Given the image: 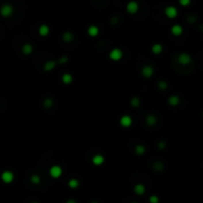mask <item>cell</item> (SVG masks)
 I'll list each match as a JSON object with an SVG mask.
<instances>
[{
  "instance_id": "obj_20",
  "label": "cell",
  "mask_w": 203,
  "mask_h": 203,
  "mask_svg": "<svg viewBox=\"0 0 203 203\" xmlns=\"http://www.w3.org/2000/svg\"><path fill=\"white\" fill-rule=\"evenodd\" d=\"M162 51H164V47H162V44L156 43V44H154L153 46H152V53H153L154 55H159L162 53Z\"/></svg>"
},
{
  "instance_id": "obj_15",
  "label": "cell",
  "mask_w": 203,
  "mask_h": 203,
  "mask_svg": "<svg viewBox=\"0 0 203 203\" xmlns=\"http://www.w3.org/2000/svg\"><path fill=\"white\" fill-rule=\"evenodd\" d=\"M50 27H49L47 24H42L41 26L38 29V33L41 37H47L49 34H50Z\"/></svg>"
},
{
  "instance_id": "obj_33",
  "label": "cell",
  "mask_w": 203,
  "mask_h": 203,
  "mask_svg": "<svg viewBox=\"0 0 203 203\" xmlns=\"http://www.w3.org/2000/svg\"><path fill=\"white\" fill-rule=\"evenodd\" d=\"M118 22H119V20H118L117 17H113L112 20H111V23H112V25H117Z\"/></svg>"
},
{
  "instance_id": "obj_22",
  "label": "cell",
  "mask_w": 203,
  "mask_h": 203,
  "mask_svg": "<svg viewBox=\"0 0 203 203\" xmlns=\"http://www.w3.org/2000/svg\"><path fill=\"white\" fill-rule=\"evenodd\" d=\"M153 169L155 171H158V173H160L164 169V164L160 160H157V162H153Z\"/></svg>"
},
{
  "instance_id": "obj_13",
  "label": "cell",
  "mask_w": 203,
  "mask_h": 203,
  "mask_svg": "<svg viewBox=\"0 0 203 203\" xmlns=\"http://www.w3.org/2000/svg\"><path fill=\"white\" fill-rule=\"evenodd\" d=\"M145 122H146V124L148 125L149 127H153L157 124L158 118L157 116L154 114H148L146 116V118H145Z\"/></svg>"
},
{
  "instance_id": "obj_3",
  "label": "cell",
  "mask_w": 203,
  "mask_h": 203,
  "mask_svg": "<svg viewBox=\"0 0 203 203\" xmlns=\"http://www.w3.org/2000/svg\"><path fill=\"white\" fill-rule=\"evenodd\" d=\"M49 175H50L51 177L55 178V179L60 178L62 175V168L60 166H57V164L52 166L50 168V169H49Z\"/></svg>"
},
{
  "instance_id": "obj_32",
  "label": "cell",
  "mask_w": 203,
  "mask_h": 203,
  "mask_svg": "<svg viewBox=\"0 0 203 203\" xmlns=\"http://www.w3.org/2000/svg\"><path fill=\"white\" fill-rule=\"evenodd\" d=\"M178 2L181 6L185 7V6H188L191 3V0H178Z\"/></svg>"
},
{
  "instance_id": "obj_4",
  "label": "cell",
  "mask_w": 203,
  "mask_h": 203,
  "mask_svg": "<svg viewBox=\"0 0 203 203\" xmlns=\"http://www.w3.org/2000/svg\"><path fill=\"white\" fill-rule=\"evenodd\" d=\"M13 12H14V9H13V6L10 5V4H3L1 6V8H0V14L4 18L10 17L13 14Z\"/></svg>"
},
{
  "instance_id": "obj_5",
  "label": "cell",
  "mask_w": 203,
  "mask_h": 203,
  "mask_svg": "<svg viewBox=\"0 0 203 203\" xmlns=\"http://www.w3.org/2000/svg\"><path fill=\"white\" fill-rule=\"evenodd\" d=\"M14 178H15V175L14 173H13V171H8V169L7 171H4L3 173H1V180L6 184L12 183Z\"/></svg>"
},
{
  "instance_id": "obj_16",
  "label": "cell",
  "mask_w": 203,
  "mask_h": 203,
  "mask_svg": "<svg viewBox=\"0 0 203 203\" xmlns=\"http://www.w3.org/2000/svg\"><path fill=\"white\" fill-rule=\"evenodd\" d=\"M133 190H134V192H135V194L144 195L145 193H146V186H145L143 183H137V184H135Z\"/></svg>"
},
{
  "instance_id": "obj_18",
  "label": "cell",
  "mask_w": 203,
  "mask_h": 203,
  "mask_svg": "<svg viewBox=\"0 0 203 203\" xmlns=\"http://www.w3.org/2000/svg\"><path fill=\"white\" fill-rule=\"evenodd\" d=\"M168 104H169L171 106L175 107V106L179 105V103H180V98H179V96H178V95H175V94L171 95V96L168 97Z\"/></svg>"
},
{
  "instance_id": "obj_26",
  "label": "cell",
  "mask_w": 203,
  "mask_h": 203,
  "mask_svg": "<svg viewBox=\"0 0 203 203\" xmlns=\"http://www.w3.org/2000/svg\"><path fill=\"white\" fill-rule=\"evenodd\" d=\"M130 104H131V106L134 107V108H138V107L141 105V99H140L138 96H134L131 98Z\"/></svg>"
},
{
  "instance_id": "obj_11",
  "label": "cell",
  "mask_w": 203,
  "mask_h": 203,
  "mask_svg": "<svg viewBox=\"0 0 203 203\" xmlns=\"http://www.w3.org/2000/svg\"><path fill=\"white\" fill-rule=\"evenodd\" d=\"M58 64V62L57 61H53V60H50V61L46 62L43 66L44 70L46 71V72H50V71H52L53 68L57 66Z\"/></svg>"
},
{
  "instance_id": "obj_21",
  "label": "cell",
  "mask_w": 203,
  "mask_h": 203,
  "mask_svg": "<svg viewBox=\"0 0 203 203\" xmlns=\"http://www.w3.org/2000/svg\"><path fill=\"white\" fill-rule=\"evenodd\" d=\"M61 79H62V83H64V84H66V85H68V84H70L71 82L73 81V76L70 74V73L66 72V73H64V74L62 75Z\"/></svg>"
},
{
  "instance_id": "obj_31",
  "label": "cell",
  "mask_w": 203,
  "mask_h": 203,
  "mask_svg": "<svg viewBox=\"0 0 203 203\" xmlns=\"http://www.w3.org/2000/svg\"><path fill=\"white\" fill-rule=\"evenodd\" d=\"M157 147H158L159 150L162 151V150H164V149L166 148V143L164 141H159L158 142V144H157Z\"/></svg>"
},
{
  "instance_id": "obj_6",
  "label": "cell",
  "mask_w": 203,
  "mask_h": 203,
  "mask_svg": "<svg viewBox=\"0 0 203 203\" xmlns=\"http://www.w3.org/2000/svg\"><path fill=\"white\" fill-rule=\"evenodd\" d=\"M142 75L145 77V78H151L152 76L154 75V72H155V70L154 68L150 64H146L142 68Z\"/></svg>"
},
{
  "instance_id": "obj_2",
  "label": "cell",
  "mask_w": 203,
  "mask_h": 203,
  "mask_svg": "<svg viewBox=\"0 0 203 203\" xmlns=\"http://www.w3.org/2000/svg\"><path fill=\"white\" fill-rule=\"evenodd\" d=\"M177 62L181 66H188L192 62V58L188 53H180L177 57Z\"/></svg>"
},
{
  "instance_id": "obj_24",
  "label": "cell",
  "mask_w": 203,
  "mask_h": 203,
  "mask_svg": "<svg viewBox=\"0 0 203 203\" xmlns=\"http://www.w3.org/2000/svg\"><path fill=\"white\" fill-rule=\"evenodd\" d=\"M68 186L71 189H76L79 186V180L77 178H70L68 182Z\"/></svg>"
},
{
  "instance_id": "obj_34",
  "label": "cell",
  "mask_w": 203,
  "mask_h": 203,
  "mask_svg": "<svg viewBox=\"0 0 203 203\" xmlns=\"http://www.w3.org/2000/svg\"><path fill=\"white\" fill-rule=\"evenodd\" d=\"M66 203H77L74 199H68L66 201Z\"/></svg>"
},
{
  "instance_id": "obj_36",
  "label": "cell",
  "mask_w": 203,
  "mask_h": 203,
  "mask_svg": "<svg viewBox=\"0 0 203 203\" xmlns=\"http://www.w3.org/2000/svg\"><path fill=\"white\" fill-rule=\"evenodd\" d=\"M32 203H39V202H37V201H34V202H32Z\"/></svg>"
},
{
  "instance_id": "obj_35",
  "label": "cell",
  "mask_w": 203,
  "mask_h": 203,
  "mask_svg": "<svg viewBox=\"0 0 203 203\" xmlns=\"http://www.w3.org/2000/svg\"><path fill=\"white\" fill-rule=\"evenodd\" d=\"M90 203H99V202H98L97 200H93V201H91Z\"/></svg>"
},
{
  "instance_id": "obj_1",
  "label": "cell",
  "mask_w": 203,
  "mask_h": 203,
  "mask_svg": "<svg viewBox=\"0 0 203 203\" xmlns=\"http://www.w3.org/2000/svg\"><path fill=\"white\" fill-rule=\"evenodd\" d=\"M108 57H109V59H110L111 61L119 62V61H121V60L123 59L124 53L120 48H114V49H112V50L110 51Z\"/></svg>"
},
{
  "instance_id": "obj_30",
  "label": "cell",
  "mask_w": 203,
  "mask_h": 203,
  "mask_svg": "<svg viewBox=\"0 0 203 203\" xmlns=\"http://www.w3.org/2000/svg\"><path fill=\"white\" fill-rule=\"evenodd\" d=\"M58 64H66V62H68V55H62L59 60H58Z\"/></svg>"
},
{
  "instance_id": "obj_28",
  "label": "cell",
  "mask_w": 203,
  "mask_h": 203,
  "mask_svg": "<svg viewBox=\"0 0 203 203\" xmlns=\"http://www.w3.org/2000/svg\"><path fill=\"white\" fill-rule=\"evenodd\" d=\"M30 181H31V183L37 185V184H40V182H41V177H40V175H32L30 177Z\"/></svg>"
},
{
  "instance_id": "obj_17",
  "label": "cell",
  "mask_w": 203,
  "mask_h": 203,
  "mask_svg": "<svg viewBox=\"0 0 203 203\" xmlns=\"http://www.w3.org/2000/svg\"><path fill=\"white\" fill-rule=\"evenodd\" d=\"M99 32L100 30L96 25H90L87 29V34L92 38L97 37V36L99 35Z\"/></svg>"
},
{
  "instance_id": "obj_14",
  "label": "cell",
  "mask_w": 203,
  "mask_h": 203,
  "mask_svg": "<svg viewBox=\"0 0 203 203\" xmlns=\"http://www.w3.org/2000/svg\"><path fill=\"white\" fill-rule=\"evenodd\" d=\"M22 53H23V55H32V53L34 52V48H33L32 44L30 43H25L22 46V49H21Z\"/></svg>"
},
{
  "instance_id": "obj_27",
  "label": "cell",
  "mask_w": 203,
  "mask_h": 203,
  "mask_svg": "<svg viewBox=\"0 0 203 203\" xmlns=\"http://www.w3.org/2000/svg\"><path fill=\"white\" fill-rule=\"evenodd\" d=\"M157 86H158V88L160 89V90H166L168 87V82L166 81V80H164V79H160L158 81V83H157Z\"/></svg>"
},
{
  "instance_id": "obj_12",
  "label": "cell",
  "mask_w": 203,
  "mask_h": 203,
  "mask_svg": "<svg viewBox=\"0 0 203 203\" xmlns=\"http://www.w3.org/2000/svg\"><path fill=\"white\" fill-rule=\"evenodd\" d=\"M171 33L175 36V37H178V36H180L183 33V28H182V26L179 25V24H175L173 26H171Z\"/></svg>"
},
{
  "instance_id": "obj_8",
  "label": "cell",
  "mask_w": 203,
  "mask_h": 203,
  "mask_svg": "<svg viewBox=\"0 0 203 203\" xmlns=\"http://www.w3.org/2000/svg\"><path fill=\"white\" fill-rule=\"evenodd\" d=\"M120 125H121L123 128H129V127L132 126L133 124V119L130 115H123L121 116L120 118V121H119Z\"/></svg>"
},
{
  "instance_id": "obj_19",
  "label": "cell",
  "mask_w": 203,
  "mask_h": 203,
  "mask_svg": "<svg viewBox=\"0 0 203 203\" xmlns=\"http://www.w3.org/2000/svg\"><path fill=\"white\" fill-rule=\"evenodd\" d=\"M62 39L64 43H71L74 40V35L70 32V31H66L62 36Z\"/></svg>"
},
{
  "instance_id": "obj_10",
  "label": "cell",
  "mask_w": 203,
  "mask_h": 203,
  "mask_svg": "<svg viewBox=\"0 0 203 203\" xmlns=\"http://www.w3.org/2000/svg\"><path fill=\"white\" fill-rule=\"evenodd\" d=\"M91 162H92V164H94L95 166H100L105 162V158H104V156L101 155V154H96V155H94L92 157Z\"/></svg>"
},
{
  "instance_id": "obj_25",
  "label": "cell",
  "mask_w": 203,
  "mask_h": 203,
  "mask_svg": "<svg viewBox=\"0 0 203 203\" xmlns=\"http://www.w3.org/2000/svg\"><path fill=\"white\" fill-rule=\"evenodd\" d=\"M53 104H55V101H53V98H51V97L45 98L44 101H43V106L47 109L52 108V107L53 106Z\"/></svg>"
},
{
  "instance_id": "obj_37",
  "label": "cell",
  "mask_w": 203,
  "mask_h": 203,
  "mask_svg": "<svg viewBox=\"0 0 203 203\" xmlns=\"http://www.w3.org/2000/svg\"><path fill=\"white\" fill-rule=\"evenodd\" d=\"M131 203H138V202H136V201H134V202H131Z\"/></svg>"
},
{
  "instance_id": "obj_9",
  "label": "cell",
  "mask_w": 203,
  "mask_h": 203,
  "mask_svg": "<svg viewBox=\"0 0 203 203\" xmlns=\"http://www.w3.org/2000/svg\"><path fill=\"white\" fill-rule=\"evenodd\" d=\"M126 10L129 14L133 15V14H136V13L139 11V4H138L137 1H130L128 2L126 6Z\"/></svg>"
},
{
  "instance_id": "obj_23",
  "label": "cell",
  "mask_w": 203,
  "mask_h": 203,
  "mask_svg": "<svg viewBox=\"0 0 203 203\" xmlns=\"http://www.w3.org/2000/svg\"><path fill=\"white\" fill-rule=\"evenodd\" d=\"M134 151H135V154H136V155H138V156H143L145 153H146L147 149H146V147H145L144 145L139 144V145H137V146L135 147Z\"/></svg>"
},
{
  "instance_id": "obj_29",
  "label": "cell",
  "mask_w": 203,
  "mask_h": 203,
  "mask_svg": "<svg viewBox=\"0 0 203 203\" xmlns=\"http://www.w3.org/2000/svg\"><path fill=\"white\" fill-rule=\"evenodd\" d=\"M149 202L150 203H160V197L156 194H153L149 197Z\"/></svg>"
},
{
  "instance_id": "obj_7",
  "label": "cell",
  "mask_w": 203,
  "mask_h": 203,
  "mask_svg": "<svg viewBox=\"0 0 203 203\" xmlns=\"http://www.w3.org/2000/svg\"><path fill=\"white\" fill-rule=\"evenodd\" d=\"M164 14L168 19H175L177 17L178 11L175 6H168V7L164 8Z\"/></svg>"
}]
</instances>
